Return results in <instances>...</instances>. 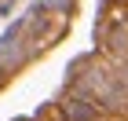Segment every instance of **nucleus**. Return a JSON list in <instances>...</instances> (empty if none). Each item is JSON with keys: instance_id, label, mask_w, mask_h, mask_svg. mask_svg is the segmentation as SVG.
Listing matches in <instances>:
<instances>
[{"instance_id": "nucleus-1", "label": "nucleus", "mask_w": 128, "mask_h": 121, "mask_svg": "<svg viewBox=\"0 0 128 121\" xmlns=\"http://www.w3.org/2000/svg\"><path fill=\"white\" fill-rule=\"evenodd\" d=\"M106 51L114 59H128V22L124 19L106 26Z\"/></svg>"}]
</instances>
